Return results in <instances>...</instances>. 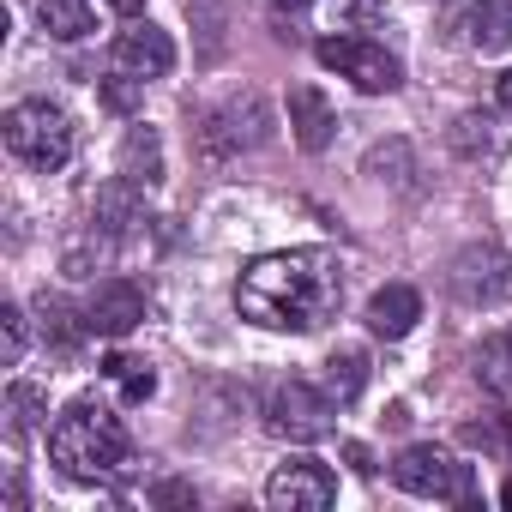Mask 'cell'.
<instances>
[{"instance_id": "1", "label": "cell", "mask_w": 512, "mask_h": 512, "mask_svg": "<svg viewBox=\"0 0 512 512\" xmlns=\"http://www.w3.org/2000/svg\"><path fill=\"white\" fill-rule=\"evenodd\" d=\"M241 320L266 332H314L344 308V266L326 247H296V253H266L253 260L235 284Z\"/></svg>"}, {"instance_id": "2", "label": "cell", "mask_w": 512, "mask_h": 512, "mask_svg": "<svg viewBox=\"0 0 512 512\" xmlns=\"http://www.w3.org/2000/svg\"><path fill=\"white\" fill-rule=\"evenodd\" d=\"M127 452H133V440H127L121 416H115L109 404H97V398H73V404L55 416V428H49V458H55L67 476H79V482L115 476V470L127 464Z\"/></svg>"}, {"instance_id": "3", "label": "cell", "mask_w": 512, "mask_h": 512, "mask_svg": "<svg viewBox=\"0 0 512 512\" xmlns=\"http://www.w3.org/2000/svg\"><path fill=\"white\" fill-rule=\"evenodd\" d=\"M0 127H7V151H13L19 163L43 169V175L73 157V121H67L55 103H13Z\"/></svg>"}, {"instance_id": "4", "label": "cell", "mask_w": 512, "mask_h": 512, "mask_svg": "<svg viewBox=\"0 0 512 512\" xmlns=\"http://www.w3.org/2000/svg\"><path fill=\"white\" fill-rule=\"evenodd\" d=\"M392 482L416 500H476L470 488V464H458L446 446H404L398 464H392Z\"/></svg>"}, {"instance_id": "5", "label": "cell", "mask_w": 512, "mask_h": 512, "mask_svg": "<svg viewBox=\"0 0 512 512\" xmlns=\"http://www.w3.org/2000/svg\"><path fill=\"white\" fill-rule=\"evenodd\" d=\"M332 416H338V398L332 392H314L308 380H284L272 392V410H266V428L278 440H296V446H314L332 434Z\"/></svg>"}, {"instance_id": "6", "label": "cell", "mask_w": 512, "mask_h": 512, "mask_svg": "<svg viewBox=\"0 0 512 512\" xmlns=\"http://www.w3.org/2000/svg\"><path fill=\"white\" fill-rule=\"evenodd\" d=\"M320 67L344 73V79H350L356 91H368V97H386V91L404 85L398 55H386V49L368 43V37H326V43H320Z\"/></svg>"}, {"instance_id": "7", "label": "cell", "mask_w": 512, "mask_h": 512, "mask_svg": "<svg viewBox=\"0 0 512 512\" xmlns=\"http://www.w3.org/2000/svg\"><path fill=\"white\" fill-rule=\"evenodd\" d=\"M332 500H338V476L320 458H290L266 482V506L272 512H326Z\"/></svg>"}, {"instance_id": "8", "label": "cell", "mask_w": 512, "mask_h": 512, "mask_svg": "<svg viewBox=\"0 0 512 512\" xmlns=\"http://www.w3.org/2000/svg\"><path fill=\"white\" fill-rule=\"evenodd\" d=\"M452 290L470 308H494V302L512 296V260L500 247H464L452 260Z\"/></svg>"}, {"instance_id": "9", "label": "cell", "mask_w": 512, "mask_h": 512, "mask_svg": "<svg viewBox=\"0 0 512 512\" xmlns=\"http://www.w3.org/2000/svg\"><path fill=\"white\" fill-rule=\"evenodd\" d=\"M175 67V43L169 31H157L151 19H139L133 31L115 37V73H133V79H163Z\"/></svg>"}, {"instance_id": "10", "label": "cell", "mask_w": 512, "mask_h": 512, "mask_svg": "<svg viewBox=\"0 0 512 512\" xmlns=\"http://www.w3.org/2000/svg\"><path fill=\"white\" fill-rule=\"evenodd\" d=\"M139 320H145V296H139L127 278L97 284V296H91V308H85V326H91L97 338H127Z\"/></svg>"}, {"instance_id": "11", "label": "cell", "mask_w": 512, "mask_h": 512, "mask_svg": "<svg viewBox=\"0 0 512 512\" xmlns=\"http://www.w3.org/2000/svg\"><path fill=\"white\" fill-rule=\"evenodd\" d=\"M290 127H296V145H302V151H326L338 115H332V103H326L314 85H296V91H290Z\"/></svg>"}, {"instance_id": "12", "label": "cell", "mask_w": 512, "mask_h": 512, "mask_svg": "<svg viewBox=\"0 0 512 512\" xmlns=\"http://www.w3.org/2000/svg\"><path fill=\"white\" fill-rule=\"evenodd\" d=\"M416 320H422V296H416L410 284H386V290L368 302V326H374L380 338H404Z\"/></svg>"}, {"instance_id": "13", "label": "cell", "mask_w": 512, "mask_h": 512, "mask_svg": "<svg viewBox=\"0 0 512 512\" xmlns=\"http://www.w3.org/2000/svg\"><path fill=\"white\" fill-rule=\"evenodd\" d=\"M464 31H470V49L506 55L512 49V0H476V7L464 13Z\"/></svg>"}, {"instance_id": "14", "label": "cell", "mask_w": 512, "mask_h": 512, "mask_svg": "<svg viewBox=\"0 0 512 512\" xmlns=\"http://www.w3.org/2000/svg\"><path fill=\"white\" fill-rule=\"evenodd\" d=\"M121 181H133V187H157L163 181V139L151 127H133L121 139Z\"/></svg>"}, {"instance_id": "15", "label": "cell", "mask_w": 512, "mask_h": 512, "mask_svg": "<svg viewBox=\"0 0 512 512\" xmlns=\"http://www.w3.org/2000/svg\"><path fill=\"white\" fill-rule=\"evenodd\" d=\"M362 386H368V356H362L356 344L332 350V362H326V392H332L338 404H356V398H362Z\"/></svg>"}, {"instance_id": "16", "label": "cell", "mask_w": 512, "mask_h": 512, "mask_svg": "<svg viewBox=\"0 0 512 512\" xmlns=\"http://www.w3.org/2000/svg\"><path fill=\"white\" fill-rule=\"evenodd\" d=\"M37 13H43V31L61 43H79L91 31V0H43Z\"/></svg>"}, {"instance_id": "17", "label": "cell", "mask_w": 512, "mask_h": 512, "mask_svg": "<svg viewBox=\"0 0 512 512\" xmlns=\"http://www.w3.org/2000/svg\"><path fill=\"white\" fill-rule=\"evenodd\" d=\"M103 374L121 386V398H127V404H145V398L157 392V374H151V362H139V356H121V350H115V356L103 362Z\"/></svg>"}, {"instance_id": "18", "label": "cell", "mask_w": 512, "mask_h": 512, "mask_svg": "<svg viewBox=\"0 0 512 512\" xmlns=\"http://www.w3.org/2000/svg\"><path fill=\"white\" fill-rule=\"evenodd\" d=\"M476 374H482V386L512 392V332L482 338V350H476Z\"/></svg>"}, {"instance_id": "19", "label": "cell", "mask_w": 512, "mask_h": 512, "mask_svg": "<svg viewBox=\"0 0 512 512\" xmlns=\"http://www.w3.org/2000/svg\"><path fill=\"white\" fill-rule=\"evenodd\" d=\"M37 314H43V338H49L61 356H73V350H79V338L91 332V326H85V320H73L55 296H43V302H37Z\"/></svg>"}, {"instance_id": "20", "label": "cell", "mask_w": 512, "mask_h": 512, "mask_svg": "<svg viewBox=\"0 0 512 512\" xmlns=\"http://www.w3.org/2000/svg\"><path fill=\"white\" fill-rule=\"evenodd\" d=\"M37 416H43V392L19 380V386L7 392V428H13V434H31V428H37Z\"/></svg>"}, {"instance_id": "21", "label": "cell", "mask_w": 512, "mask_h": 512, "mask_svg": "<svg viewBox=\"0 0 512 512\" xmlns=\"http://www.w3.org/2000/svg\"><path fill=\"white\" fill-rule=\"evenodd\" d=\"M139 91H145V79H133V73H115V79L97 85L103 109H115V115H133V109H139Z\"/></svg>"}, {"instance_id": "22", "label": "cell", "mask_w": 512, "mask_h": 512, "mask_svg": "<svg viewBox=\"0 0 512 512\" xmlns=\"http://www.w3.org/2000/svg\"><path fill=\"white\" fill-rule=\"evenodd\" d=\"M0 356H7V368L25 356V308H0Z\"/></svg>"}, {"instance_id": "23", "label": "cell", "mask_w": 512, "mask_h": 512, "mask_svg": "<svg viewBox=\"0 0 512 512\" xmlns=\"http://www.w3.org/2000/svg\"><path fill=\"white\" fill-rule=\"evenodd\" d=\"M344 458H350L362 476H374V458H368V446H344Z\"/></svg>"}, {"instance_id": "24", "label": "cell", "mask_w": 512, "mask_h": 512, "mask_svg": "<svg viewBox=\"0 0 512 512\" xmlns=\"http://www.w3.org/2000/svg\"><path fill=\"white\" fill-rule=\"evenodd\" d=\"M157 500H163V506H187V500H193V494H187V488H181V482H169V488H157Z\"/></svg>"}, {"instance_id": "25", "label": "cell", "mask_w": 512, "mask_h": 512, "mask_svg": "<svg viewBox=\"0 0 512 512\" xmlns=\"http://www.w3.org/2000/svg\"><path fill=\"white\" fill-rule=\"evenodd\" d=\"M494 97H500V109H506V115H512V67H506V73H500V85H494Z\"/></svg>"}, {"instance_id": "26", "label": "cell", "mask_w": 512, "mask_h": 512, "mask_svg": "<svg viewBox=\"0 0 512 512\" xmlns=\"http://www.w3.org/2000/svg\"><path fill=\"white\" fill-rule=\"evenodd\" d=\"M109 7H115L121 19H139V13H145V0H109Z\"/></svg>"}, {"instance_id": "27", "label": "cell", "mask_w": 512, "mask_h": 512, "mask_svg": "<svg viewBox=\"0 0 512 512\" xmlns=\"http://www.w3.org/2000/svg\"><path fill=\"white\" fill-rule=\"evenodd\" d=\"M272 7H290V13H302V7H314V0H272Z\"/></svg>"}, {"instance_id": "28", "label": "cell", "mask_w": 512, "mask_h": 512, "mask_svg": "<svg viewBox=\"0 0 512 512\" xmlns=\"http://www.w3.org/2000/svg\"><path fill=\"white\" fill-rule=\"evenodd\" d=\"M500 506H512V482H506V488H500Z\"/></svg>"}, {"instance_id": "29", "label": "cell", "mask_w": 512, "mask_h": 512, "mask_svg": "<svg viewBox=\"0 0 512 512\" xmlns=\"http://www.w3.org/2000/svg\"><path fill=\"white\" fill-rule=\"evenodd\" d=\"M506 452H512V416H506Z\"/></svg>"}]
</instances>
